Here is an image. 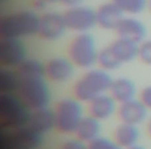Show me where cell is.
Masks as SVG:
<instances>
[{"mask_svg":"<svg viewBox=\"0 0 151 149\" xmlns=\"http://www.w3.org/2000/svg\"><path fill=\"white\" fill-rule=\"evenodd\" d=\"M40 18L34 9H19L0 18V37L23 40L37 35Z\"/></svg>","mask_w":151,"mask_h":149,"instance_id":"6da1fadb","label":"cell"},{"mask_svg":"<svg viewBox=\"0 0 151 149\" xmlns=\"http://www.w3.org/2000/svg\"><path fill=\"white\" fill-rule=\"evenodd\" d=\"M113 80L109 71L99 67L90 68L73 84V96L82 103H89L95 97L107 93L110 90Z\"/></svg>","mask_w":151,"mask_h":149,"instance_id":"7a4b0ae2","label":"cell"},{"mask_svg":"<svg viewBox=\"0 0 151 149\" xmlns=\"http://www.w3.org/2000/svg\"><path fill=\"white\" fill-rule=\"evenodd\" d=\"M31 112L18 93H0L1 130H13L27 125Z\"/></svg>","mask_w":151,"mask_h":149,"instance_id":"3957f363","label":"cell"},{"mask_svg":"<svg viewBox=\"0 0 151 149\" xmlns=\"http://www.w3.org/2000/svg\"><path fill=\"white\" fill-rule=\"evenodd\" d=\"M55 130L60 134H75L76 130L84 118L82 101L73 97H64L57 101L54 109Z\"/></svg>","mask_w":151,"mask_h":149,"instance_id":"277c9868","label":"cell"},{"mask_svg":"<svg viewBox=\"0 0 151 149\" xmlns=\"http://www.w3.org/2000/svg\"><path fill=\"white\" fill-rule=\"evenodd\" d=\"M99 50H97L95 38L90 32L77 33L69 42L67 57L76 67L90 69L97 62Z\"/></svg>","mask_w":151,"mask_h":149,"instance_id":"5b68a950","label":"cell"},{"mask_svg":"<svg viewBox=\"0 0 151 149\" xmlns=\"http://www.w3.org/2000/svg\"><path fill=\"white\" fill-rule=\"evenodd\" d=\"M17 93L31 111L48 108L52 99L46 78H22Z\"/></svg>","mask_w":151,"mask_h":149,"instance_id":"8992f818","label":"cell"},{"mask_svg":"<svg viewBox=\"0 0 151 149\" xmlns=\"http://www.w3.org/2000/svg\"><path fill=\"white\" fill-rule=\"evenodd\" d=\"M44 143V135L29 125L13 130H1L0 149H38Z\"/></svg>","mask_w":151,"mask_h":149,"instance_id":"52a82bcc","label":"cell"},{"mask_svg":"<svg viewBox=\"0 0 151 149\" xmlns=\"http://www.w3.org/2000/svg\"><path fill=\"white\" fill-rule=\"evenodd\" d=\"M65 23L68 30L75 31L77 33L90 32L97 26L96 9L88 5H78L73 7H67L63 13Z\"/></svg>","mask_w":151,"mask_h":149,"instance_id":"ba28073f","label":"cell"},{"mask_svg":"<svg viewBox=\"0 0 151 149\" xmlns=\"http://www.w3.org/2000/svg\"><path fill=\"white\" fill-rule=\"evenodd\" d=\"M68 30L63 14L47 12L40 15L37 36L47 42H56L62 38Z\"/></svg>","mask_w":151,"mask_h":149,"instance_id":"9c48e42d","label":"cell"},{"mask_svg":"<svg viewBox=\"0 0 151 149\" xmlns=\"http://www.w3.org/2000/svg\"><path fill=\"white\" fill-rule=\"evenodd\" d=\"M27 57V46L22 40L0 37V65L1 66L18 68Z\"/></svg>","mask_w":151,"mask_h":149,"instance_id":"30bf717a","label":"cell"},{"mask_svg":"<svg viewBox=\"0 0 151 149\" xmlns=\"http://www.w3.org/2000/svg\"><path fill=\"white\" fill-rule=\"evenodd\" d=\"M76 65L65 56H55L45 62V75L48 81L55 84H63L75 75Z\"/></svg>","mask_w":151,"mask_h":149,"instance_id":"8fae6325","label":"cell"},{"mask_svg":"<svg viewBox=\"0 0 151 149\" xmlns=\"http://www.w3.org/2000/svg\"><path fill=\"white\" fill-rule=\"evenodd\" d=\"M148 108L141 99H132L126 103L120 104L117 110L121 122L139 125L147 119Z\"/></svg>","mask_w":151,"mask_h":149,"instance_id":"7c38bea8","label":"cell"},{"mask_svg":"<svg viewBox=\"0 0 151 149\" xmlns=\"http://www.w3.org/2000/svg\"><path fill=\"white\" fill-rule=\"evenodd\" d=\"M115 31L118 37L125 38L137 44H141L146 40L147 36V27L145 23L134 16L124 17Z\"/></svg>","mask_w":151,"mask_h":149,"instance_id":"4fadbf2b","label":"cell"},{"mask_svg":"<svg viewBox=\"0 0 151 149\" xmlns=\"http://www.w3.org/2000/svg\"><path fill=\"white\" fill-rule=\"evenodd\" d=\"M124 17V13L112 0L101 4L96 9L97 26L105 30H116Z\"/></svg>","mask_w":151,"mask_h":149,"instance_id":"5bb4252c","label":"cell"},{"mask_svg":"<svg viewBox=\"0 0 151 149\" xmlns=\"http://www.w3.org/2000/svg\"><path fill=\"white\" fill-rule=\"evenodd\" d=\"M117 101L111 94L104 93L93 99L88 103V113L92 117L101 120H107L111 118L117 111Z\"/></svg>","mask_w":151,"mask_h":149,"instance_id":"9a60e30c","label":"cell"},{"mask_svg":"<svg viewBox=\"0 0 151 149\" xmlns=\"http://www.w3.org/2000/svg\"><path fill=\"white\" fill-rule=\"evenodd\" d=\"M109 47L121 64L132 62L139 56V44L125 38L117 37Z\"/></svg>","mask_w":151,"mask_h":149,"instance_id":"2e32d148","label":"cell"},{"mask_svg":"<svg viewBox=\"0 0 151 149\" xmlns=\"http://www.w3.org/2000/svg\"><path fill=\"white\" fill-rule=\"evenodd\" d=\"M109 91L118 104H123L136 99L137 86L129 78L120 77L114 79Z\"/></svg>","mask_w":151,"mask_h":149,"instance_id":"e0dca14e","label":"cell"},{"mask_svg":"<svg viewBox=\"0 0 151 149\" xmlns=\"http://www.w3.org/2000/svg\"><path fill=\"white\" fill-rule=\"evenodd\" d=\"M28 125L42 135L51 132L55 128V116L53 109L48 107L32 111Z\"/></svg>","mask_w":151,"mask_h":149,"instance_id":"ac0fdd59","label":"cell"},{"mask_svg":"<svg viewBox=\"0 0 151 149\" xmlns=\"http://www.w3.org/2000/svg\"><path fill=\"white\" fill-rule=\"evenodd\" d=\"M101 120L92 117L91 115L84 116L82 121L78 125L75 134L77 139L83 141L84 143L88 144L91 141L95 140L96 138L101 137Z\"/></svg>","mask_w":151,"mask_h":149,"instance_id":"d6986e66","label":"cell"},{"mask_svg":"<svg viewBox=\"0 0 151 149\" xmlns=\"http://www.w3.org/2000/svg\"><path fill=\"white\" fill-rule=\"evenodd\" d=\"M139 139H140V130L138 125L122 122L115 128L114 132V141L123 149H127L138 144Z\"/></svg>","mask_w":151,"mask_h":149,"instance_id":"ffe728a7","label":"cell"},{"mask_svg":"<svg viewBox=\"0 0 151 149\" xmlns=\"http://www.w3.org/2000/svg\"><path fill=\"white\" fill-rule=\"evenodd\" d=\"M22 82V77L17 68H0V93H17Z\"/></svg>","mask_w":151,"mask_h":149,"instance_id":"44dd1931","label":"cell"},{"mask_svg":"<svg viewBox=\"0 0 151 149\" xmlns=\"http://www.w3.org/2000/svg\"><path fill=\"white\" fill-rule=\"evenodd\" d=\"M17 69L22 78H46L45 62L37 58L27 57Z\"/></svg>","mask_w":151,"mask_h":149,"instance_id":"7402d4cb","label":"cell"},{"mask_svg":"<svg viewBox=\"0 0 151 149\" xmlns=\"http://www.w3.org/2000/svg\"><path fill=\"white\" fill-rule=\"evenodd\" d=\"M96 64L99 65V68L105 69L107 71H115L121 66V63L118 61L116 56L113 54L112 50L110 49L109 46L101 49L97 56V62Z\"/></svg>","mask_w":151,"mask_h":149,"instance_id":"603a6c76","label":"cell"},{"mask_svg":"<svg viewBox=\"0 0 151 149\" xmlns=\"http://www.w3.org/2000/svg\"><path fill=\"white\" fill-rule=\"evenodd\" d=\"M124 15L137 16L147 9L148 0H112Z\"/></svg>","mask_w":151,"mask_h":149,"instance_id":"cb8c5ba5","label":"cell"},{"mask_svg":"<svg viewBox=\"0 0 151 149\" xmlns=\"http://www.w3.org/2000/svg\"><path fill=\"white\" fill-rule=\"evenodd\" d=\"M88 149H123L114 140H110L105 137H99L95 140L87 144Z\"/></svg>","mask_w":151,"mask_h":149,"instance_id":"d4e9b609","label":"cell"},{"mask_svg":"<svg viewBox=\"0 0 151 149\" xmlns=\"http://www.w3.org/2000/svg\"><path fill=\"white\" fill-rule=\"evenodd\" d=\"M138 58L144 64L151 66V40H145L139 44V56Z\"/></svg>","mask_w":151,"mask_h":149,"instance_id":"484cf974","label":"cell"},{"mask_svg":"<svg viewBox=\"0 0 151 149\" xmlns=\"http://www.w3.org/2000/svg\"><path fill=\"white\" fill-rule=\"evenodd\" d=\"M60 149H88V146H87L86 143L76 138L69 139V140L63 142L62 145L60 146Z\"/></svg>","mask_w":151,"mask_h":149,"instance_id":"4316f807","label":"cell"},{"mask_svg":"<svg viewBox=\"0 0 151 149\" xmlns=\"http://www.w3.org/2000/svg\"><path fill=\"white\" fill-rule=\"evenodd\" d=\"M140 99L147 106L149 110H151V85L142 89L140 93Z\"/></svg>","mask_w":151,"mask_h":149,"instance_id":"83f0119b","label":"cell"},{"mask_svg":"<svg viewBox=\"0 0 151 149\" xmlns=\"http://www.w3.org/2000/svg\"><path fill=\"white\" fill-rule=\"evenodd\" d=\"M49 3L45 0H34L32 2V6H33V9L35 12H40V11H44L47 7Z\"/></svg>","mask_w":151,"mask_h":149,"instance_id":"f1b7e54d","label":"cell"},{"mask_svg":"<svg viewBox=\"0 0 151 149\" xmlns=\"http://www.w3.org/2000/svg\"><path fill=\"white\" fill-rule=\"evenodd\" d=\"M60 2L67 7H73L84 4L85 0H60Z\"/></svg>","mask_w":151,"mask_h":149,"instance_id":"f546056e","label":"cell"},{"mask_svg":"<svg viewBox=\"0 0 151 149\" xmlns=\"http://www.w3.org/2000/svg\"><path fill=\"white\" fill-rule=\"evenodd\" d=\"M127 149H147V148L145 146H143V145L136 144V145H134V146L129 147V148H127Z\"/></svg>","mask_w":151,"mask_h":149,"instance_id":"4dcf8cb0","label":"cell"},{"mask_svg":"<svg viewBox=\"0 0 151 149\" xmlns=\"http://www.w3.org/2000/svg\"><path fill=\"white\" fill-rule=\"evenodd\" d=\"M147 132H148V135L151 138V118L148 120V122H147Z\"/></svg>","mask_w":151,"mask_h":149,"instance_id":"1f68e13d","label":"cell"},{"mask_svg":"<svg viewBox=\"0 0 151 149\" xmlns=\"http://www.w3.org/2000/svg\"><path fill=\"white\" fill-rule=\"evenodd\" d=\"M45 1H47V2H48L49 4H51V3H56V2H58V1H60V0H45Z\"/></svg>","mask_w":151,"mask_h":149,"instance_id":"d6a6232c","label":"cell"},{"mask_svg":"<svg viewBox=\"0 0 151 149\" xmlns=\"http://www.w3.org/2000/svg\"><path fill=\"white\" fill-rule=\"evenodd\" d=\"M147 9H149V12L151 13V0H148V4H147Z\"/></svg>","mask_w":151,"mask_h":149,"instance_id":"836d02e7","label":"cell"},{"mask_svg":"<svg viewBox=\"0 0 151 149\" xmlns=\"http://www.w3.org/2000/svg\"><path fill=\"white\" fill-rule=\"evenodd\" d=\"M0 1H1V2H2V3H4V2H7L9 0H0Z\"/></svg>","mask_w":151,"mask_h":149,"instance_id":"e575fe53","label":"cell"}]
</instances>
